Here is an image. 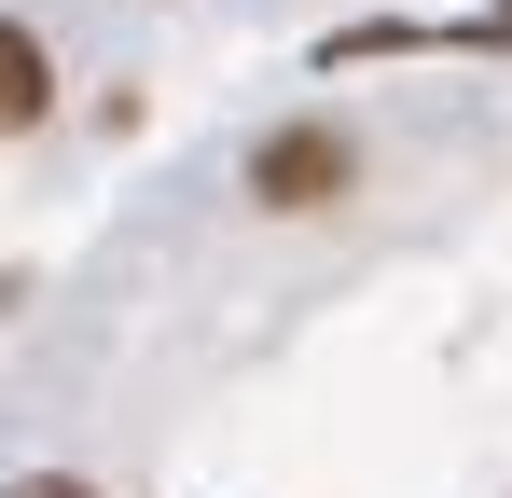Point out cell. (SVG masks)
<instances>
[{"label":"cell","instance_id":"cell-1","mask_svg":"<svg viewBox=\"0 0 512 498\" xmlns=\"http://www.w3.org/2000/svg\"><path fill=\"white\" fill-rule=\"evenodd\" d=\"M346 180H360L346 125H277V139L250 153V194H263V208H333Z\"/></svg>","mask_w":512,"mask_h":498},{"label":"cell","instance_id":"cell-2","mask_svg":"<svg viewBox=\"0 0 512 498\" xmlns=\"http://www.w3.org/2000/svg\"><path fill=\"white\" fill-rule=\"evenodd\" d=\"M28 111H42V42L0 28V125H28Z\"/></svg>","mask_w":512,"mask_h":498},{"label":"cell","instance_id":"cell-3","mask_svg":"<svg viewBox=\"0 0 512 498\" xmlns=\"http://www.w3.org/2000/svg\"><path fill=\"white\" fill-rule=\"evenodd\" d=\"M14 498H97V485H70V471H28V485H14Z\"/></svg>","mask_w":512,"mask_h":498},{"label":"cell","instance_id":"cell-4","mask_svg":"<svg viewBox=\"0 0 512 498\" xmlns=\"http://www.w3.org/2000/svg\"><path fill=\"white\" fill-rule=\"evenodd\" d=\"M499 28H512V0H499Z\"/></svg>","mask_w":512,"mask_h":498}]
</instances>
